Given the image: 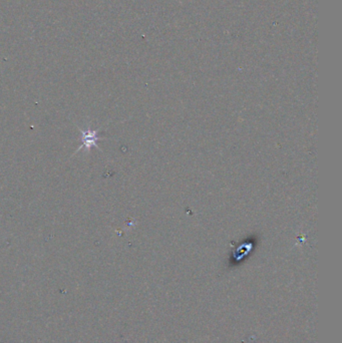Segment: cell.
I'll use <instances>...</instances> for the list:
<instances>
[{
  "label": "cell",
  "mask_w": 342,
  "mask_h": 343,
  "mask_svg": "<svg viewBox=\"0 0 342 343\" xmlns=\"http://www.w3.org/2000/svg\"><path fill=\"white\" fill-rule=\"evenodd\" d=\"M80 141L81 145L79 146L78 151H86L89 152L91 148H99L98 142L100 141V138L98 136V131H92L90 128H87L86 130H80Z\"/></svg>",
  "instance_id": "obj_1"
}]
</instances>
